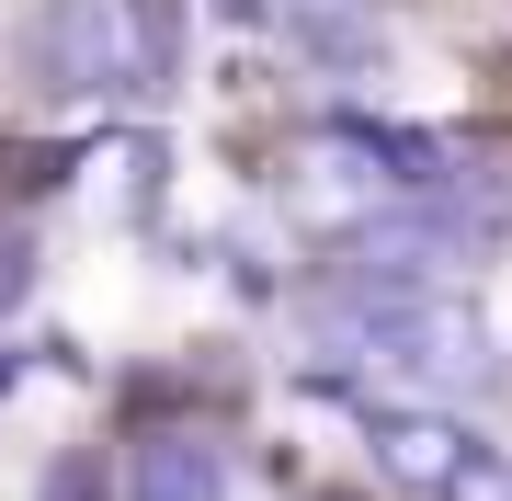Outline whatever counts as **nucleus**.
Instances as JSON below:
<instances>
[{"label":"nucleus","instance_id":"1","mask_svg":"<svg viewBox=\"0 0 512 501\" xmlns=\"http://www.w3.org/2000/svg\"><path fill=\"white\" fill-rule=\"evenodd\" d=\"M46 69H57V92H126V80H137L126 0H57V23H46Z\"/></svg>","mask_w":512,"mask_h":501},{"label":"nucleus","instance_id":"2","mask_svg":"<svg viewBox=\"0 0 512 501\" xmlns=\"http://www.w3.org/2000/svg\"><path fill=\"white\" fill-rule=\"evenodd\" d=\"M137 501H205V456L148 445V456H137Z\"/></svg>","mask_w":512,"mask_h":501}]
</instances>
